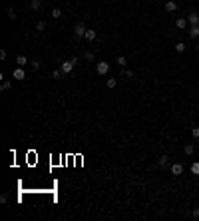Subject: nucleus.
Segmentation results:
<instances>
[{"label": "nucleus", "instance_id": "nucleus-23", "mask_svg": "<svg viewBox=\"0 0 199 221\" xmlns=\"http://www.w3.org/2000/svg\"><path fill=\"white\" fill-rule=\"evenodd\" d=\"M44 28H46V22L44 20H38L36 22V30H44Z\"/></svg>", "mask_w": 199, "mask_h": 221}, {"label": "nucleus", "instance_id": "nucleus-3", "mask_svg": "<svg viewBox=\"0 0 199 221\" xmlns=\"http://www.w3.org/2000/svg\"><path fill=\"white\" fill-rule=\"evenodd\" d=\"M74 66H76V64L72 62V60H66V62H62V64H60V70H62V74H70V72L74 70Z\"/></svg>", "mask_w": 199, "mask_h": 221}, {"label": "nucleus", "instance_id": "nucleus-13", "mask_svg": "<svg viewBox=\"0 0 199 221\" xmlns=\"http://www.w3.org/2000/svg\"><path fill=\"white\" fill-rule=\"evenodd\" d=\"M84 58H86L88 62H94V60H96V52H92V50H88V52H84Z\"/></svg>", "mask_w": 199, "mask_h": 221}, {"label": "nucleus", "instance_id": "nucleus-11", "mask_svg": "<svg viewBox=\"0 0 199 221\" xmlns=\"http://www.w3.org/2000/svg\"><path fill=\"white\" fill-rule=\"evenodd\" d=\"M175 26L179 28V30H183V28H187V18H177V20H175Z\"/></svg>", "mask_w": 199, "mask_h": 221}, {"label": "nucleus", "instance_id": "nucleus-28", "mask_svg": "<svg viewBox=\"0 0 199 221\" xmlns=\"http://www.w3.org/2000/svg\"><path fill=\"white\" fill-rule=\"evenodd\" d=\"M0 60H6V50H0Z\"/></svg>", "mask_w": 199, "mask_h": 221}, {"label": "nucleus", "instance_id": "nucleus-9", "mask_svg": "<svg viewBox=\"0 0 199 221\" xmlns=\"http://www.w3.org/2000/svg\"><path fill=\"white\" fill-rule=\"evenodd\" d=\"M96 36H98V32L92 30V28H88V30H86V36H84V38H86L88 42H92V40H96Z\"/></svg>", "mask_w": 199, "mask_h": 221}, {"label": "nucleus", "instance_id": "nucleus-22", "mask_svg": "<svg viewBox=\"0 0 199 221\" xmlns=\"http://www.w3.org/2000/svg\"><path fill=\"white\" fill-rule=\"evenodd\" d=\"M191 173H195V175H199V161H195V163H191Z\"/></svg>", "mask_w": 199, "mask_h": 221}, {"label": "nucleus", "instance_id": "nucleus-7", "mask_svg": "<svg viewBox=\"0 0 199 221\" xmlns=\"http://www.w3.org/2000/svg\"><path fill=\"white\" fill-rule=\"evenodd\" d=\"M187 22L191 24V26H195V24H199V14H197V12H191V14L187 16Z\"/></svg>", "mask_w": 199, "mask_h": 221}, {"label": "nucleus", "instance_id": "nucleus-14", "mask_svg": "<svg viewBox=\"0 0 199 221\" xmlns=\"http://www.w3.org/2000/svg\"><path fill=\"white\" fill-rule=\"evenodd\" d=\"M40 6H42V0H32V2H30L32 10H40Z\"/></svg>", "mask_w": 199, "mask_h": 221}, {"label": "nucleus", "instance_id": "nucleus-16", "mask_svg": "<svg viewBox=\"0 0 199 221\" xmlns=\"http://www.w3.org/2000/svg\"><path fill=\"white\" fill-rule=\"evenodd\" d=\"M117 64H120L121 70H124V68L128 66V60H125V56H117Z\"/></svg>", "mask_w": 199, "mask_h": 221}, {"label": "nucleus", "instance_id": "nucleus-26", "mask_svg": "<svg viewBox=\"0 0 199 221\" xmlns=\"http://www.w3.org/2000/svg\"><path fill=\"white\" fill-rule=\"evenodd\" d=\"M0 88H2V92H6V90H10V88H12V84L10 82H2V86H0Z\"/></svg>", "mask_w": 199, "mask_h": 221}, {"label": "nucleus", "instance_id": "nucleus-4", "mask_svg": "<svg viewBox=\"0 0 199 221\" xmlns=\"http://www.w3.org/2000/svg\"><path fill=\"white\" fill-rule=\"evenodd\" d=\"M12 76H14V80H24V78H26V72H24V68H16V70H14V74H12Z\"/></svg>", "mask_w": 199, "mask_h": 221}, {"label": "nucleus", "instance_id": "nucleus-1", "mask_svg": "<svg viewBox=\"0 0 199 221\" xmlns=\"http://www.w3.org/2000/svg\"><path fill=\"white\" fill-rule=\"evenodd\" d=\"M86 30H88V28L84 26L82 22H78V24L74 26V38H76V40H80V38H84V36H86Z\"/></svg>", "mask_w": 199, "mask_h": 221}, {"label": "nucleus", "instance_id": "nucleus-19", "mask_svg": "<svg viewBox=\"0 0 199 221\" xmlns=\"http://www.w3.org/2000/svg\"><path fill=\"white\" fill-rule=\"evenodd\" d=\"M175 52H185V44H183V42H177V44H175Z\"/></svg>", "mask_w": 199, "mask_h": 221}, {"label": "nucleus", "instance_id": "nucleus-21", "mask_svg": "<svg viewBox=\"0 0 199 221\" xmlns=\"http://www.w3.org/2000/svg\"><path fill=\"white\" fill-rule=\"evenodd\" d=\"M30 68H32L34 72H38V70H40V62H38V60H32V62H30Z\"/></svg>", "mask_w": 199, "mask_h": 221}, {"label": "nucleus", "instance_id": "nucleus-25", "mask_svg": "<svg viewBox=\"0 0 199 221\" xmlns=\"http://www.w3.org/2000/svg\"><path fill=\"white\" fill-rule=\"evenodd\" d=\"M124 74H125V78H128V80H133V78H135V74H133L132 70H125Z\"/></svg>", "mask_w": 199, "mask_h": 221}, {"label": "nucleus", "instance_id": "nucleus-6", "mask_svg": "<svg viewBox=\"0 0 199 221\" xmlns=\"http://www.w3.org/2000/svg\"><path fill=\"white\" fill-rule=\"evenodd\" d=\"M171 173L173 175H181V173H183V165L181 163H171Z\"/></svg>", "mask_w": 199, "mask_h": 221}, {"label": "nucleus", "instance_id": "nucleus-5", "mask_svg": "<svg viewBox=\"0 0 199 221\" xmlns=\"http://www.w3.org/2000/svg\"><path fill=\"white\" fill-rule=\"evenodd\" d=\"M177 8H179V4H177L175 0H167V2H165V10L167 12H175Z\"/></svg>", "mask_w": 199, "mask_h": 221}, {"label": "nucleus", "instance_id": "nucleus-18", "mask_svg": "<svg viewBox=\"0 0 199 221\" xmlns=\"http://www.w3.org/2000/svg\"><path fill=\"white\" fill-rule=\"evenodd\" d=\"M52 18H62V10L60 8H52Z\"/></svg>", "mask_w": 199, "mask_h": 221}, {"label": "nucleus", "instance_id": "nucleus-8", "mask_svg": "<svg viewBox=\"0 0 199 221\" xmlns=\"http://www.w3.org/2000/svg\"><path fill=\"white\" fill-rule=\"evenodd\" d=\"M183 154L185 155H193L195 154V146H193V143H185L183 146Z\"/></svg>", "mask_w": 199, "mask_h": 221}, {"label": "nucleus", "instance_id": "nucleus-17", "mask_svg": "<svg viewBox=\"0 0 199 221\" xmlns=\"http://www.w3.org/2000/svg\"><path fill=\"white\" fill-rule=\"evenodd\" d=\"M116 86H117V80L116 78H108V88H109V90H113Z\"/></svg>", "mask_w": 199, "mask_h": 221}, {"label": "nucleus", "instance_id": "nucleus-12", "mask_svg": "<svg viewBox=\"0 0 199 221\" xmlns=\"http://www.w3.org/2000/svg\"><path fill=\"white\" fill-rule=\"evenodd\" d=\"M189 38H199V24L189 28Z\"/></svg>", "mask_w": 199, "mask_h": 221}, {"label": "nucleus", "instance_id": "nucleus-20", "mask_svg": "<svg viewBox=\"0 0 199 221\" xmlns=\"http://www.w3.org/2000/svg\"><path fill=\"white\" fill-rule=\"evenodd\" d=\"M6 16H8L10 20H16V12L12 10V8H6Z\"/></svg>", "mask_w": 199, "mask_h": 221}, {"label": "nucleus", "instance_id": "nucleus-24", "mask_svg": "<svg viewBox=\"0 0 199 221\" xmlns=\"http://www.w3.org/2000/svg\"><path fill=\"white\" fill-rule=\"evenodd\" d=\"M191 135H193V138H199V126H195V127H191Z\"/></svg>", "mask_w": 199, "mask_h": 221}, {"label": "nucleus", "instance_id": "nucleus-2", "mask_svg": "<svg viewBox=\"0 0 199 221\" xmlns=\"http://www.w3.org/2000/svg\"><path fill=\"white\" fill-rule=\"evenodd\" d=\"M96 72H98L100 76H105L109 72V64L108 62H98L96 64Z\"/></svg>", "mask_w": 199, "mask_h": 221}, {"label": "nucleus", "instance_id": "nucleus-10", "mask_svg": "<svg viewBox=\"0 0 199 221\" xmlns=\"http://www.w3.org/2000/svg\"><path fill=\"white\" fill-rule=\"evenodd\" d=\"M16 64H18L20 68H24V66L28 64V58L24 56V54H20V56H16Z\"/></svg>", "mask_w": 199, "mask_h": 221}, {"label": "nucleus", "instance_id": "nucleus-15", "mask_svg": "<svg viewBox=\"0 0 199 221\" xmlns=\"http://www.w3.org/2000/svg\"><path fill=\"white\" fill-rule=\"evenodd\" d=\"M157 163H159V165H167V163H169V155H165V154H163L161 158L157 159Z\"/></svg>", "mask_w": 199, "mask_h": 221}, {"label": "nucleus", "instance_id": "nucleus-27", "mask_svg": "<svg viewBox=\"0 0 199 221\" xmlns=\"http://www.w3.org/2000/svg\"><path fill=\"white\" fill-rule=\"evenodd\" d=\"M191 215H193V217H195V219H199V207H193Z\"/></svg>", "mask_w": 199, "mask_h": 221}]
</instances>
